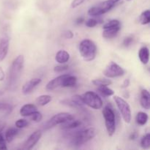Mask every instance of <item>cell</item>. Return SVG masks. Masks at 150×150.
Returning <instances> with one entry per match:
<instances>
[{
    "label": "cell",
    "instance_id": "cell-1",
    "mask_svg": "<svg viewBox=\"0 0 150 150\" xmlns=\"http://www.w3.org/2000/svg\"><path fill=\"white\" fill-rule=\"evenodd\" d=\"M24 64V57L23 55H18L12 62L7 77V86L9 89L14 90L19 81Z\"/></svg>",
    "mask_w": 150,
    "mask_h": 150
},
{
    "label": "cell",
    "instance_id": "cell-2",
    "mask_svg": "<svg viewBox=\"0 0 150 150\" xmlns=\"http://www.w3.org/2000/svg\"><path fill=\"white\" fill-rule=\"evenodd\" d=\"M79 53L86 62L93 61L97 55V46L95 42L89 39H84L80 42Z\"/></svg>",
    "mask_w": 150,
    "mask_h": 150
},
{
    "label": "cell",
    "instance_id": "cell-3",
    "mask_svg": "<svg viewBox=\"0 0 150 150\" xmlns=\"http://www.w3.org/2000/svg\"><path fill=\"white\" fill-rule=\"evenodd\" d=\"M97 135V131L94 127H89L85 130L76 132L72 138L71 143L75 146H80L89 141L92 140Z\"/></svg>",
    "mask_w": 150,
    "mask_h": 150
},
{
    "label": "cell",
    "instance_id": "cell-4",
    "mask_svg": "<svg viewBox=\"0 0 150 150\" xmlns=\"http://www.w3.org/2000/svg\"><path fill=\"white\" fill-rule=\"evenodd\" d=\"M103 116L105 120V128L109 136H112L116 132V115L111 105H106L103 109Z\"/></svg>",
    "mask_w": 150,
    "mask_h": 150
},
{
    "label": "cell",
    "instance_id": "cell-5",
    "mask_svg": "<svg viewBox=\"0 0 150 150\" xmlns=\"http://www.w3.org/2000/svg\"><path fill=\"white\" fill-rule=\"evenodd\" d=\"M81 97L85 105L89 106V108L98 110L102 108L103 105L102 99L96 92L88 91V92L83 93Z\"/></svg>",
    "mask_w": 150,
    "mask_h": 150
},
{
    "label": "cell",
    "instance_id": "cell-6",
    "mask_svg": "<svg viewBox=\"0 0 150 150\" xmlns=\"http://www.w3.org/2000/svg\"><path fill=\"white\" fill-rule=\"evenodd\" d=\"M114 100L124 121L126 123H130L131 122L132 113L128 103L120 96H114Z\"/></svg>",
    "mask_w": 150,
    "mask_h": 150
},
{
    "label": "cell",
    "instance_id": "cell-7",
    "mask_svg": "<svg viewBox=\"0 0 150 150\" xmlns=\"http://www.w3.org/2000/svg\"><path fill=\"white\" fill-rule=\"evenodd\" d=\"M73 119H74V116L72 114H70V113H59V114H57L54 117H51L47 122H45V124L44 125V128L45 130L51 128V127H54V126L58 125H62V123L66 122L69 121L70 120H73Z\"/></svg>",
    "mask_w": 150,
    "mask_h": 150
},
{
    "label": "cell",
    "instance_id": "cell-8",
    "mask_svg": "<svg viewBox=\"0 0 150 150\" xmlns=\"http://www.w3.org/2000/svg\"><path fill=\"white\" fill-rule=\"evenodd\" d=\"M125 73V71L124 69L114 62H111L103 71L104 76L108 79L120 77V76H124Z\"/></svg>",
    "mask_w": 150,
    "mask_h": 150
},
{
    "label": "cell",
    "instance_id": "cell-9",
    "mask_svg": "<svg viewBox=\"0 0 150 150\" xmlns=\"http://www.w3.org/2000/svg\"><path fill=\"white\" fill-rule=\"evenodd\" d=\"M10 45V38L6 32H0V62L7 57Z\"/></svg>",
    "mask_w": 150,
    "mask_h": 150
},
{
    "label": "cell",
    "instance_id": "cell-10",
    "mask_svg": "<svg viewBox=\"0 0 150 150\" xmlns=\"http://www.w3.org/2000/svg\"><path fill=\"white\" fill-rule=\"evenodd\" d=\"M41 136H42V132L41 130H38L32 133V134L29 136L27 140L24 142L23 146V149H31L36 145V144L39 142Z\"/></svg>",
    "mask_w": 150,
    "mask_h": 150
},
{
    "label": "cell",
    "instance_id": "cell-11",
    "mask_svg": "<svg viewBox=\"0 0 150 150\" xmlns=\"http://www.w3.org/2000/svg\"><path fill=\"white\" fill-rule=\"evenodd\" d=\"M41 81L42 80L39 78H35L26 81L22 86V92L23 95H26L30 94L41 83Z\"/></svg>",
    "mask_w": 150,
    "mask_h": 150
},
{
    "label": "cell",
    "instance_id": "cell-12",
    "mask_svg": "<svg viewBox=\"0 0 150 150\" xmlns=\"http://www.w3.org/2000/svg\"><path fill=\"white\" fill-rule=\"evenodd\" d=\"M67 74L61 75V76H57V78H54V79L50 81L46 84V89L48 91L54 90L55 89L58 87H62V83L63 79L65 77Z\"/></svg>",
    "mask_w": 150,
    "mask_h": 150
},
{
    "label": "cell",
    "instance_id": "cell-13",
    "mask_svg": "<svg viewBox=\"0 0 150 150\" xmlns=\"http://www.w3.org/2000/svg\"><path fill=\"white\" fill-rule=\"evenodd\" d=\"M140 104L143 108L149 110L150 108V95L147 89H143L141 92Z\"/></svg>",
    "mask_w": 150,
    "mask_h": 150
},
{
    "label": "cell",
    "instance_id": "cell-14",
    "mask_svg": "<svg viewBox=\"0 0 150 150\" xmlns=\"http://www.w3.org/2000/svg\"><path fill=\"white\" fill-rule=\"evenodd\" d=\"M121 26H114V27H108L103 29V37L105 39H111V38H114L117 36L118 32H120Z\"/></svg>",
    "mask_w": 150,
    "mask_h": 150
},
{
    "label": "cell",
    "instance_id": "cell-15",
    "mask_svg": "<svg viewBox=\"0 0 150 150\" xmlns=\"http://www.w3.org/2000/svg\"><path fill=\"white\" fill-rule=\"evenodd\" d=\"M38 111V108L34 104H25L21 108L20 114L22 117H29L32 113Z\"/></svg>",
    "mask_w": 150,
    "mask_h": 150
},
{
    "label": "cell",
    "instance_id": "cell-16",
    "mask_svg": "<svg viewBox=\"0 0 150 150\" xmlns=\"http://www.w3.org/2000/svg\"><path fill=\"white\" fill-rule=\"evenodd\" d=\"M55 60L59 64H65L70 60V54L64 50H60L56 54Z\"/></svg>",
    "mask_w": 150,
    "mask_h": 150
},
{
    "label": "cell",
    "instance_id": "cell-17",
    "mask_svg": "<svg viewBox=\"0 0 150 150\" xmlns=\"http://www.w3.org/2000/svg\"><path fill=\"white\" fill-rule=\"evenodd\" d=\"M114 5H115V3L114 1H112L111 0H106V1H104L103 2H101L100 4L97 5V7L100 12L101 15H103L111 10L114 7Z\"/></svg>",
    "mask_w": 150,
    "mask_h": 150
},
{
    "label": "cell",
    "instance_id": "cell-18",
    "mask_svg": "<svg viewBox=\"0 0 150 150\" xmlns=\"http://www.w3.org/2000/svg\"><path fill=\"white\" fill-rule=\"evenodd\" d=\"M139 58L143 64H148L149 60V51L147 47L144 46L140 48L139 51Z\"/></svg>",
    "mask_w": 150,
    "mask_h": 150
},
{
    "label": "cell",
    "instance_id": "cell-19",
    "mask_svg": "<svg viewBox=\"0 0 150 150\" xmlns=\"http://www.w3.org/2000/svg\"><path fill=\"white\" fill-rule=\"evenodd\" d=\"M77 83V78L71 75H66L65 77L63 79L62 87H74Z\"/></svg>",
    "mask_w": 150,
    "mask_h": 150
},
{
    "label": "cell",
    "instance_id": "cell-20",
    "mask_svg": "<svg viewBox=\"0 0 150 150\" xmlns=\"http://www.w3.org/2000/svg\"><path fill=\"white\" fill-rule=\"evenodd\" d=\"M81 125V121L79 120H70L62 124V128L64 130H72V129L77 128Z\"/></svg>",
    "mask_w": 150,
    "mask_h": 150
},
{
    "label": "cell",
    "instance_id": "cell-21",
    "mask_svg": "<svg viewBox=\"0 0 150 150\" xmlns=\"http://www.w3.org/2000/svg\"><path fill=\"white\" fill-rule=\"evenodd\" d=\"M18 133L19 131L17 127H10L9 129H7V131L5 132V134H4L5 141L8 143H10L14 140L15 137L18 134Z\"/></svg>",
    "mask_w": 150,
    "mask_h": 150
},
{
    "label": "cell",
    "instance_id": "cell-22",
    "mask_svg": "<svg viewBox=\"0 0 150 150\" xmlns=\"http://www.w3.org/2000/svg\"><path fill=\"white\" fill-rule=\"evenodd\" d=\"M148 119H149V117H148L146 113L143 112V111H139L137 114V115H136V121L138 125H139L141 126H143L146 124V122L148 121Z\"/></svg>",
    "mask_w": 150,
    "mask_h": 150
},
{
    "label": "cell",
    "instance_id": "cell-23",
    "mask_svg": "<svg viewBox=\"0 0 150 150\" xmlns=\"http://www.w3.org/2000/svg\"><path fill=\"white\" fill-rule=\"evenodd\" d=\"M52 100V98L51 95H42L38 97L36 99V103L40 106H44L49 103Z\"/></svg>",
    "mask_w": 150,
    "mask_h": 150
},
{
    "label": "cell",
    "instance_id": "cell-24",
    "mask_svg": "<svg viewBox=\"0 0 150 150\" xmlns=\"http://www.w3.org/2000/svg\"><path fill=\"white\" fill-rule=\"evenodd\" d=\"M98 91L104 97H111L114 95V90L108 86H98Z\"/></svg>",
    "mask_w": 150,
    "mask_h": 150
},
{
    "label": "cell",
    "instance_id": "cell-25",
    "mask_svg": "<svg viewBox=\"0 0 150 150\" xmlns=\"http://www.w3.org/2000/svg\"><path fill=\"white\" fill-rule=\"evenodd\" d=\"M139 22L142 25H146L150 22V12L149 10L144 11L139 17Z\"/></svg>",
    "mask_w": 150,
    "mask_h": 150
},
{
    "label": "cell",
    "instance_id": "cell-26",
    "mask_svg": "<svg viewBox=\"0 0 150 150\" xmlns=\"http://www.w3.org/2000/svg\"><path fill=\"white\" fill-rule=\"evenodd\" d=\"M92 83L97 86H110L112 83V81L109 79H94Z\"/></svg>",
    "mask_w": 150,
    "mask_h": 150
},
{
    "label": "cell",
    "instance_id": "cell-27",
    "mask_svg": "<svg viewBox=\"0 0 150 150\" xmlns=\"http://www.w3.org/2000/svg\"><path fill=\"white\" fill-rule=\"evenodd\" d=\"M71 100L73 101V103L75 104L76 108H83V105H85L84 103H83V99H82V97L81 95H76L72 97L71 98Z\"/></svg>",
    "mask_w": 150,
    "mask_h": 150
},
{
    "label": "cell",
    "instance_id": "cell-28",
    "mask_svg": "<svg viewBox=\"0 0 150 150\" xmlns=\"http://www.w3.org/2000/svg\"><path fill=\"white\" fill-rule=\"evenodd\" d=\"M141 146L142 149H148L150 147V134L146 133L142 137L141 140Z\"/></svg>",
    "mask_w": 150,
    "mask_h": 150
},
{
    "label": "cell",
    "instance_id": "cell-29",
    "mask_svg": "<svg viewBox=\"0 0 150 150\" xmlns=\"http://www.w3.org/2000/svg\"><path fill=\"white\" fill-rule=\"evenodd\" d=\"M13 111V106L10 103L0 102V112L9 114Z\"/></svg>",
    "mask_w": 150,
    "mask_h": 150
},
{
    "label": "cell",
    "instance_id": "cell-30",
    "mask_svg": "<svg viewBox=\"0 0 150 150\" xmlns=\"http://www.w3.org/2000/svg\"><path fill=\"white\" fill-rule=\"evenodd\" d=\"M30 120L32 121L35 122H40L41 120H42V115L40 112H39L38 111H35L34 113H32L30 116Z\"/></svg>",
    "mask_w": 150,
    "mask_h": 150
},
{
    "label": "cell",
    "instance_id": "cell-31",
    "mask_svg": "<svg viewBox=\"0 0 150 150\" xmlns=\"http://www.w3.org/2000/svg\"><path fill=\"white\" fill-rule=\"evenodd\" d=\"M29 125V121H27V120H25V119H19V120H18L16 122V123H15L16 127L19 129L24 128V127H27Z\"/></svg>",
    "mask_w": 150,
    "mask_h": 150
},
{
    "label": "cell",
    "instance_id": "cell-32",
    "mask_svg": "<svg viewBox=\"0 0 150 150\" xmlns=\"http://www.w3.org/2000/svg\"><path fill=\"white\" fill-rule=\"evenodd\" d=\"M68 68H69V65L65 63V64H59V65L55 66L54 68V70L55 73H62V72L65 71V70H67Z\"/></svg>",
    "mask_w": 150,
    "mask_h": 150
},
{
    "label": "cell",
    "instance_id": "cell-33",
    "mask_svg": "<svg viewBox=\"0 0 150 150\" xmlns=\"http://www.w3.org/2000/svg\"><path fill=\"white\" fill-rule=\"evenodd\" d=\"M120 26V21L119 20H117V19H113V20L109 21H108L103 25V29L108 27H114V26Z\"/></svg>",
    "mask_w": 150,
    "mask_h": 150
},
{
    "label": "cell",
    "instance_id": "cell-34",
    "mask_svg": "<svg viewBox=\"0 0 150 150\" xmlns=\"http://www.w3.org/2000/svg\"><path fill=\"white\" fill-rule=\"evenodd\" d=\"M98 23V19L96 18H89L85 22V24L87 27L92 28V27H95L97 24Z\"/></svg>",
    "mask_w": 150,
    "mask_h": 150
},
{
    "label": "cell",
    "instance_id": "cell-35",
    "mask_svg": "<svg viewBox=\"0 0 150 150\" xmlns=\"http://www.w3.org/2000/svg\"><path fill=\"white\" fill-rule=\"evenodd\" d=\"M133 37L129 36V37H127V38H125L124 40H123L122 44L125 47H128L131 45V43L133 42Z\"/></svg>",
    "mask_w": 150,
    "mask_h": 150
},
{
    "label": "cell",
    "instance_id": "cell-36",
    "mask_svg": "<svg viewBox=\"0 0 150 150\" xmlns=\"http://www.w3.org/2000/svg\"><path fill=\"white\" fill-rule=\"evenodd\" d=\"M86 0H73L71 3V7L72 8H76L79 6H80L81 4H83Z\"/></svg>",
    "mask_w": 150,
    "mask_h": 150
},
{
    "label": "cell",
    "instance_id": "cell-37",
    "mask_svg": "<svg viewBox=\"0 0 150 150\" xmlns=\"http://www.w3.org/2000/svg\"><path fill=\"white\" fill-rule=\"evenodd\" d=\"M63 35H64V37L66 39H72V38H73V36H74L73 32L70 30H66L65 32H64V33H63Z\"/></svg>",
    "mask_w": 150,
    "mask_h": 150
},
{
    "label": "cell",
    "instance_id": "cell-38",
    "mask_svg": "<svg viewBox=\"0 0 150 150\" xmlns=\"http://www.w3.org/2000/svg\"><path fill=\"white\" fill-rule=\"evenodd\" d=\"M130 79H125V80L124 81V82H123L122 85V88H124V89H125V88L128 87L129 85H130Z\"/></svg>",
    "mask_w": 150,
    "mask_h": 150
},
{
    "label": "cell",
    "instance_id": "cell-39",
    "mask_svg": "<svg viewBox=\"0 0 150 150\" xmlns=\"http://www.w3.org/2000/svg\"><path fill=\"white\" fill-rule=\"evenodd\" d=\"M4 77H5L4 72V70H3L2 67L0 66V81H4Z\"/></svg>",
    "mask_w": 150,
    "mask_h": 150
},
{
    "label": "cell",
    "instance_id": "cell-40",
    "mask_svg": "<svg viewBox=\"0 0 150 150\" xmlns=\"http://www.w3.org/2000/svg\"><path fill=\"white\" fill-rule=\"evenodd\" d=\"M138 137V133H136V132H133V133H131V134L130 135V136H129V139H130V140H136V139H137Z\"/></svg>",
    "mask_w": 150,
    "mask_h": 150
},
{
    "label": "cell",
    "instance_id": "cell-41",
    "mask_svg": "<svg viewBox=\"0 0 150 150\" xmlns=\"http://www.w3.org/2000/svg\"><path fill=\"white\" fill-rule=\"evenodd\" d=\"M84 21H85L84 18H83V17H79L76 19V24L79 25V24H81V23H83Z\"/></svg>",
    "mask_w": 150,
    "mask_h": 150
},
{
    "label": "cell",
    "instance_id": "cell-42",
    "mask_svg": "<svg viewBox=\"0 0 150 150\" xmlns=\"http://www.w3.org/2000/svg\"><path fill=\"white\" fill-rule=\"evenodd\" d=\"M5 139H4V136L3 135L2 131L0 132V144H5Z\"/></svg>",
    "mask_w": 150,
    "mask_h": 150
},
{
    "label": "cell",
    "instance_id": "cell-43",
    "mask_svg": "<svg viewBox=\"0 0 150 150\" xmlns=\"http://www.w3.org/2000/svg\"><path fill=\"white\" fill-rule=\"evenodd\" d=\"M0 149H7V146H6L5 144H0Z\"/></svg>",
    "mask_w": 150,
    "mask_h": 150
},
{
    "label": "cell",
    "instance_id": "cell-44",
    "mask_svg": "<svg viewBox=\"0 0 150 150\" xmlns=\"http://www.w3.org/2000/svg\"><path fill=\"white\" fill-rule=\"evenodd\" d=\"M4 95V92L0 90V96H1V95Z\"/></svg>",
    "mask_w": 150,
    "mask_h": 150
},
{
    "label": "cell",
    "instance_id": "cell-45",
    "mask_svg": "<svg viewBox=\"0 0 150 150\" xmlns=\"http://www.w3.org/2000/svg\"><path fill=\"white\" fill-rule=\"evenodd\" d=\"M111 1H114V2L115 3V4H116V3H117V2H118V1H120V0H111Z\"/></svg>",
    "mask_w": 150,
    "mask_h": 150
},
{
    "label": "cell",
    "instance_id": "cell-46",
    "mask_svg": "<svg viewBox=\"0 0 150 150\" xmlns=\"http://www.w3.org/2000/svg\"><path fill=\"white\" fill-rule=\"evenodd\" d=\"M126 1H132V0H126Z\"/></svg>",
    "mask_w": 150,
    "mask_h": 150
}]
</instances>
